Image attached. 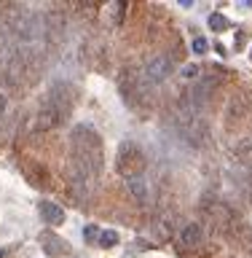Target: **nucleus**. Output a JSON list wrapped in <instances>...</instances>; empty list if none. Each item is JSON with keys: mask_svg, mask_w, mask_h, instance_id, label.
Here are the masks:
<instances>
[{"mask_svg": "<svg viewBox=\"0 0 252 258\" xmlns=\"http://www.w3.org/2000/svg\"><path fill=\"white\" fill-rule=\"evenodd\" d=\"M72 161L89 167L94 175H100V169H102V143H100V137H97V132L92 126H86V124L75 126V132H72Z\"/></svg>", "mask_w": 252, "mask_h": 258, "instance_id": "1", "label": "nucleus"}, {"mask_svg": "<svg viewBox=\"0 0 252 258\" xmlns=\"http://www.w3.org/2000/svg\"><path fill=\"white\" fill-rule=\"evenodd\" d=\"M191 48H193L196 54H207V48H209V40H207L204 35H196V38H193V43H191Z\"/></svg>", "mask_w": 252, "mask_h": 258, "instance_id": "10", "label": "nucleus"}, {"mask_svg": "<svg viewBox=\"0 0 252 258\" xmlns=\"http://www.w3.org/2000/svg\"><path fill=\"white\" fill-rule=\"evenodd\" d=\"M180 245H183L185 250H193V247L201 245V226H199V223H188V226L180 231Z\"/></svg>", "mask_w": 252, "mask_h": 258, "instance_id": "7", "label": "nucleus"}, {"mask_svg": "<svg viewBox=\"0 0 252 258\" xmlns=\"http://www.w3.org/2000/svg\"><path fill=\"white\" fill-rule=\"evenodd\" d=\"M249 56H252V54H249Z\"/></svg>", "mask_w": 252, "mask_h": 258, "instance_id": "15", "label": "nucleus"}, {"mask_svg": "<svg viewBox=\"0 0 252 258\" xmlns=\"http://www.w3.org/2000/svg\"><path fill=\"white\" fill-rule=\"evenodd\" d=\"M40 247H43L48 255H64V253L70 250L67 242H64L62 237H56V234H51V231H43V234H40Z\"/></svg>", "mask_w": 252, "mask_h": 258, "instance_id": "4", "label": "nucleus"}, {"mask_svg": "<svg viewBox=\"0 0 252 258\" xmlns=\"http://www.w3.org/2000/svg\"><path fill=\"white\" fill-rule=\"evenodd\" d=\"M199 73H201V68H199V64H185V70H183V78H199Z\"/></svg>", "mask_w": 252, "mask_h": 258, "instance_id": "12", "label": "nucleus"}, {"mask_svg": "<svg viewBox=\"0 0 252 258\" xmlns=\"http://www.w3.org/2000/svg\"><path fill=\"white\" fill-rule=\"evenodd\" d=\"M126 188H129V197H134L137 205H145V202H148V180H145V175L126 177Z\"/></svg>", "mask_w": 252, "mask_h": 258, "instance_id": "5", "label": "nucleus"}, {"mask_svg": "<svg viewBox=\"0 0 252 258\" xmlns=\"http://www.w3.org/2000/svg\"><path fill=\"white\" fill-rule=\"evenodd\" d=\"M209 27L220 32V30H225V27H228V19H225L223 14H212V16H209Z\"/></svg>", "mask_w": 252, "mask_h": 258, "instance_id": "9", "label": "nucleus"}, {"mask_svg": "<svg viewBox=\"0 0 252 258\" xmlns=\"http://www.w3.org/2000/svg\"><path fill=\"white\" fill-rule=\"evenodd\" d=\"M116 167L124 177H132V175H142V167H145V156L142 151L137 148L134 143H124L118 148V159H116Z\"/></svg>", "mask_w": 252, "mask_h": 258, "instance_id": "2", "label": "nucleus"}, {"mask_svg": "<svg viewBox=\"0 0 252 258\" xmlns=\"http://www.w3.org/2000/svg\"><path fill=\"white\" fill-rule=\"evenodd\" d=\"M100 237H102V231L100 229H97V226H92V223H89V226H83V239H89V242H100Z\"/></svg>", "mask_w": 252, "mask_h": 258, "instance_id": "11", "label": "nucleus"}, {"mask_svg": "<svg viewBox=\"0 0 252 258\" xmlns=\"http://www.w3.org/2000/svg\"><path fill=\"white\" fill-rule=\"evenodd\" d=\"M40 218L48 223V226H59L64 223V210L56 205V202H40Z\"/></svg>", "mask_w": 252, "mask_h": 258, "instance_id": "6", "label": "nucleus"}, {"mask_svg": "<svg viewBox=\"0 0 252 258\" xmlns=\"http://www.w3.org/2000/svg\"><path fill=\"white\" fill-rule=\"evenodd\" d=\"M6 105H8V102H6V97H3V94H0V118H3V116H6Z\"/></svg>", "mask_w": 252, "mask_h": 258, "instance_id": "14", "label": "nucleus"}, {"mask_svg": "<svg viewBox=\"0 0 252 258\" xmlns=\"http://www.w3.org/2000/svg\"><path fill=\"white\" fill-rule=\"evenodd\" d=\"M172 70H175L172 56L158 54V56H153V59H148V64L142 68V81L148 86H158V84H164V81L172 76Z\"/></svg>", "mask_w": 252, "mask_h": 258, "instance_id": "3", "label": "nucleus"}, {"mask_svg": "<svg viewBox=\"0 0 252 258\" xmlns=\"http://www.w3.org/2000/svg\"><path fill=\"white\" fill-rule=\"evenodd\" d=\"M116 245H118V234L113 231V229H105L102 237H100V247L108 250V247H116Z\"/></svg>", "mask_w": 252, "mask_h": 258, "instance_id": "8", "label": "nucleus"}, {"mask_svg": "<svg viewBox=\"0 0 252 258\" xmlns=\"http://www.w3.org/2000/svg\"><path fill=\"white\" fill-rule=\"evenodd\" d=\"M110 14H113V19H116V22H121V14H124V3L110 6Z\"/></svg>", "mask_w": 252, "mask_h": 258, "instance_id": "13", "label": "nucleus"}]
</instances>
